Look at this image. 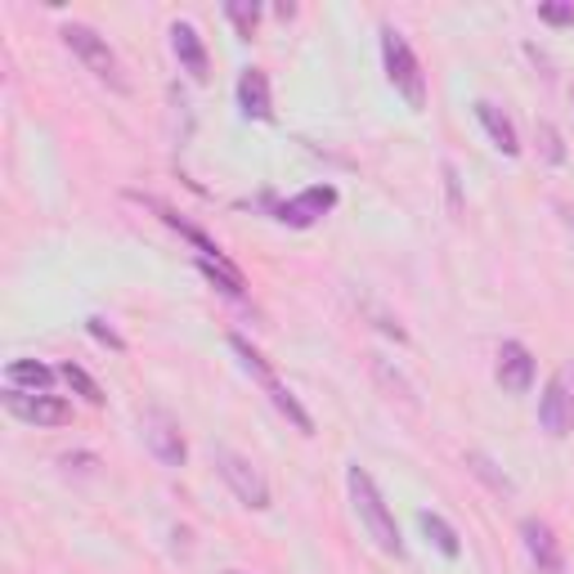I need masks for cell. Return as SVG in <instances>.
Masks as SVG:
<instances>
[{
    "label": "cell",
    "mask_w": 574,
    "mask_h": 574,
    "mask_svg": "<svg viewBox=\"0 0 574 574\" xmlns=\"http://www.w3.org/2000/svg\"><path fill=\"white\" fill-rule=\"evenodd\" d=\"M346 485H351V503H355V512H359V520H364V530H368V539L387 552V556H404V539H400V525H395V516H391V507H387V498L377 494V485H372V475L355 462L351 471H346Z\"/></svg>",
    "instance_id": "1"
},
{
    "label": "cell",
    "mask_w": 574,
    "mask_h": 574,
    "mask_svg": "<svg viewBox=\"0 0 574 574\" xmlns=\"http://www.w3.org/2000/svg\"><path fill=\"white\" fill-rule=\"evenodd\" d=\"M381 64H387V81L404 94L409 108H426V72L400 27H381Z\"/></svg>",
    "instance_id": "2"
},
{
    "label": "cell",
    "mask_w": 574,
    "mask_h": 574,
    "mask_svg": "<svg viewBox=\"0 0 574 574\" xmlns=\"http://www.w3.org/2000/svg\"><path fill=\"white\" fill-rule=\"evenodd\" d=\"M64 41H68V50L85 64V72H94L104 85H113V90H126V77H122V64H117V55H113V45L94 32V27H85V23H68L64 27Z\"/></svg>",
    "instance_id": "3"
},
{
    "label": "cell",
    "mask_w": 574,
    "mask_h": 574,
    "mask_svg": "<svg viewBox=\"0 0 574 574\" xmlns=\"http://www.w3.org/2000/svg\"><path fill=\"white\" fill-rule=\"evenodd\" d=\"M216 471H220V481L233 490V498L252 507V512H265L269 507V485H265V475L252 458L243 454H233V449H216Z\"/></svg>",
    "instance_id": "4"
},
{
    "label": "cell",
    "mask_w": 574,
    "mask_h": 574,
    "mask_svg": "<svg viewBox=\"0 0 574 574\" xmlns=\"http://www.w3.org/2000/svg\"><path fill=\"white\" fill-rule=\"evenodd\" d=\"M539 426L548 431L552 440H561V436H570V431H574V372L570 368L548 377L543 400H539Z\"/></svg>",
    "instance_id": "5"
},
{
    "label": "cell",
    "mask_w": 574,
    "mask_h": 574,
    "mask_svg": "<svg viewBox=\"0 0 574 574\" xmlns=\"http://www.w3.org/2000/svg\"><path fill=\"white\" fill-rule=\"evenodd\" d=\"M144 445L153 449V458H158L162 467H184V462H188L184 431H180V422H175L171 413H162V409L144 413Z\"/></svg>",
    "instance_id": "6"
},
{
    "label": "cell",
    "mask_w": 574,
    "mask_h": 574,
    "mask_svg": "<svg viewBox=\"0 0 574 574\" xmlns=\"http://www.w3.org/2000/svg\"><path fill=\"white\" fill-rule=\"evenodd\" d=\"M5 409L19 417V422H32V426H64V422H72V404L68 400H59V395H50V391H19V387H10L5 391Z\"/></svg>",
    "instance_id": "7"
},
{
    "label": "cell",
    "mask_w": 574,
    "mask_h": 574,
    "mask_svg": "<svg viewBox=\"0 0 574 574\" xmlns=\"http://www.w3.org/2000/svg\"><path fill=\"white\" fill-rule=\"evenodd\" d=\"M520 543H525V552H530V565L539 574H565V552H561V539L552 535L548 520L525 516L520 520Z\"/></svg>",
    "instance_id": "8"
},
{
    "label": "cell",
    "mask_w": 574,
    "mask_h": 574,
    "mask_svg": "<svg viewBox=\"0 0 574 574\" xmlns=\"http://www.w3.org/2000/svg\"><path fill=\"white\" fill-rule=\"evenodd\" d=\"M332 207H337V188H332V184H310V188H301L297 198H287V203L278 207V220L292 225V229H310V225H319Z\"/></svg>",
    "instance_id": "9"
},
{
    "label": "cell",
    "mask_w": 574,
    "mask_h": 574,
    "mask_svg": "<svg viewBox=\"0 0 574 574\" xmlns=\"http://www.w3.org/2000/svg\"><path fill=\"white\" fill-rule=\"evenodd\" d=\"M498 387L512 395H525L535 387V355L520 342H503L498 346Z\"/></svg>",
    "instance_id": "10"
},
{
    "label": "cell",
    "mask_w": 574,
    "mask_h": 574,
    "mask_svg": "<svg viewBox=\"0 0 574 574\" xmlns=\"http://www.w3.org/2000/svg\"><path fill=\"white\" fill-rule=\"evenodd\" d=\"M171 50H175L180 68H184L188 77H194V81H207V77H211L207 45H203V36H198L194 23H175V27H171Z\"/></svg>",
    "instance_id": "11"
},
{
    "label": "cell",
    "mask_w": 574,
    "mask_h": 574,
    "mask_svg": "<svg viewBox=\"0 0 574 574\" xmlns=\"http://www.w3.org/2000/svg\"><path fill=\"white\" fill-rule=\"evenodd\" d=\"M238 108H243V117H252V122H269L274 117L269 77L261 68H243V77H238Z\"/></svg>",
    "instance_id": "12"
},
{
    "label": "cell",
    "mask_w": 574,
    "mask_h": 574,
    "mask_svg": "<svg viewBox=\"0 0 574 574\" xmlns=\"http://www.w3.org/2000/svg\"><path fill=\"white\" fill-rule=\"evenodd\" d=\"M475 117H481L485 135L494 139V149H498L503 158H516V153H520V135H516L512 117H507L498 104H490V100H475Z\"/></svg>",
    "instance_id": "13"
},
{
    "label": "cell",
    "mask_w": 574,
    "mask_h": 574,
    "mask_svg": "<svg viewBox=\"0 0 574 574\" xmlns=\"http://www.w3.org/2000/svg\"><path fill=\"white\" fill-rule=\"evenodd\" d=\"M139 203L149 207V211H158V220H162L167 229H175L180 238H188V243L198 248V256H225V252H220V243H216V238H207V233H203L198 225H188V220H180V216H175V211H171L167 203H158V198H139Z\"/></svg>",
    "instance_id": "14"
},
{
    "label": "cell",
    "mask_w": 574,
    "mask_h": 574,
    "mask_svg": "<svg viewBox=\"0 0 574 574\" xmlns=\"http://www.w3.org/2000/svg\"><path fill=\"white\" fill-rule=\"evenodd\" d=\"M198 269L220 287L225 297H233V301H243V297H248V278L229 265V256H198Z\"/></svg>",
    "instance_id": "15"
},
{
    "label": "cell",
    "mask_w": 574,
    "mask_h": 574,
    "mask_svg": "<svg viewBox=\"0 0 574 574\" xmlns=\"http://www.w3.org/2000/svg\"><path fill=\"white\" fill-rule=\"evenodd\" d=\"M265 395L274 400V409H278V413L287 417V422H292V426L301 431V436H314V417H310V413L301 409V400H297L292 391H287L278 377H269V381H265Z\"/></svg>",
    "instance_id": "16"
},
{
    "label": "cell",
    "mask_w": 574,
    "mask_h": 574,
    "mask_svg": "<svg viewBox=\"0 0 574 574\" xmlns=\"http://www.w3.org/2000/svg\"><path fill=\"white\" fill-rule=\"evenodd\" d=\"M5 377H10V387H19V391H50L55 387V368H45L41 359H14L10 368H5Z\"/></svg>",
    "instance_id": "17"
},
{
    "label": "cell",
    "mask_w": 574,
    "mask_h": 574,
    "mask_svg": "<svg viewBox=\"0 0 574 574\" xmlns=\"http://www.w3.org/2000/svg\"><path fill=\"white\" fill-rule=\"evenodd\" d=\"M422 535L431 539V543H436L449 561L454 556H462V543H458V530H454V525L445 520V516H436V512H422Z\"/></svg>",
    "instance_id": "18"
},
{
    "label": "cell",
    "mask_w": 574,
    "mask_h": 574,
    "mask_svg": "<svg viewBox=\"0 0 574 574\" xmlns=\"http://www.w3.org/2000/svg\"><path fill=\"white\" fill-rule=\"evenodd\" d=\"M59 377L68 381V387H72V391H77V395H81L85 404H104V400H108V395H104V387H100V381H94V377H90V372H85L81 364H72V359H68V364L59 368Z\"/></svg>",
    "instance_id": "19"
},
{
    "label": "cell",
    "mask_w": 574,
    "mask_h": 574,
    "mask_svg": "<svg viewBox=\"0 0 574 574\" xmlns=\"http://www.w3.org/2000/svg\"><path fill=\"white\" fill-rule=\"evenodd\" d=\"M225 19L233 23V32L243 36V41H252V36H256V23H261V5H252V0H229Z\"/></svg>",
    "instance_id": "20"
},
{
    "label": "cell",
    "mask_w": 574,
    "mask_h": 574,
    "mask_svg": "<svg viewBox=\"0 0 574 574\" xmlns=\"http://www.w3.org/2000/svg\"><path fill=\"white\" fill-rule=\"evenodd\" d=\"M467 467H471L475 475H481V481H485L494 494H516V485L507 481V475H498V471H494V462H490L485 454H475V449H471V454H467Z\"/></svg>",
    "instance_id": "21"
},
{
    "label": "cell",
    "mask_w": 574,
    "mask_h": 574,
    "mask_svg": "<svg viewBox=\"0 0 574 574\" xmlns=\"http://www.w3.org/2000/svg\"><path fill=\"white\" fill-rule=\"evenodd\" d=\"M539 149L548 162H565V144H561L556 126H548V122H539Z\"/></svg>",
    "instance_id": "22"
},
{
    "label": "cell",
    "mask_w": 574,
    "mask_h": 574,
    "mask_svg": "<svg viewBox=\"0 0 574 574\" xmlns=\"http://www.w3.org/2000/svg\"><path fill=\"white\" fill-rule=\"evenodd\" d=\"M539 19L548 27H574V5H556V0H548V5H539Z\"/></svg>",
    "instance_id": "23"
},
{
    "label": "cell",
    "mask_w": 574,
    "mask_h": 574,
    "mask_svg": "<svg viewBox=\"0 0 574 574\" xmlns=\"http://www.w3.org/2000/svg\"><path fill=\"white\" fill-rule=\"evenodd\" d=\"M85 328H90V337H94V342H104V346H113V351H126V342L117 337V332H113L104 319H85Z\"/></svg>",
    "instance_id": "24"
},
{
    "label": "cell",
    "mask_w": 574,
    "mask_h": 574,
    "mask_svg": "<svg viewBox=\"0 0 574 574\" xmlns=\"http://www.w3.org/2000/svg\"><path fill=\"white\" fill-rule=\"evenodd\" d=\"M274 14H278V19H297V5H292V0H283V5H278Z\"/></svg>",
    "instance_id": "25"
},
{
    "label": "cell",
    "mask_w": 574,
    "mask_h": 574,
    "mask_svg": "<svg viewBox=\"0 0 574 574\" xmlns=\"http://www.w3.org/2000/svg\"><path fill=\"white\" fill-rule=\"evenodd\" d=\"M561 216H565V225H570V229H574V207H565V211H561Z\"/></svg>",
    "instance_id": "26"
},
{
    "label": "cell",
    "mask_w": 574,
    "mask_h": 574,
    "mask_svg": "<svg viewBox=\"0 0 574 574\" xmlns=\"http://www.w3.org/2000/svg\"><path fill=\"white\" fill-rule=\"evenodd\" d=\"M225 574H243V570H225Z\"/></svg>",
    "instance_id": "27"
}]
</instances>
